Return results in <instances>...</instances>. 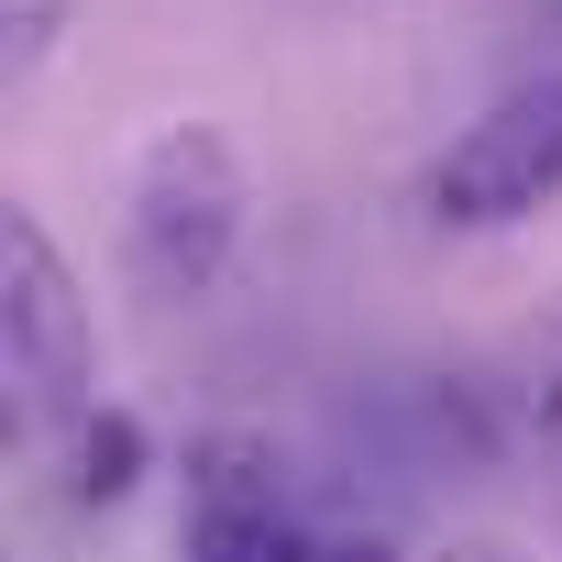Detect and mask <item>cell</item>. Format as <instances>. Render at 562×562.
<instances>
[{
	"label": "cell",
	"mask_w": 562,
	"mask_h": 562,
	"mask_svg": "<svg viewBox=\"0 0 562 562\" xmlns=\"http://www.w3.org/2000/svg\"><path fill=\"white\" fill-rule=\"evenodd\" d=\"M562 199V78L507 89L496 111H474L452 133V155L430 166V221L441 232H507L529 210Z\"/></svg>",
	"instance_id": "cell-2"
},
{
	"label": "cell",
	"mask_w": 562,
	"mask_h": 562,
	"mask_svg": "<svg viewBox=\"0 0 562 562\" xmlns=\"http://www.w3.org/2000/svg\"><path fill=\"white\" fill-rule=\"evenodd\" d=\"M321 562H397L386 540H321Z\"/></svg>",
	"instance_id": "cell-7"
},
{
	"label": "cell",
	"mask_w": 562,
	"mask_h": 562,
	"mask_svg": "<svg viewBox=\"0 0 562 562\" xmlns=\"http://www.w3.org/2000/svg\"><path fill=\"white\" fill-rule=\"evenodd\" d=\"M188 562H321L288 496H188Z\"/></svg>",
	"instance_id": "cell-4"
},
{
	"label": "cell",
	"mask_w": 562,
	"mask_h": 562,
	"mask_svg": "<svg viewBox=\"0 0 562 562\" xmlns=\"http://www.w3.org/2000/svg\"><path fill=\"white\" fill-rule=\"evenodd\" d=\"M56 23H67V0H12V67H34L56 45Z\"/></svg>",
	"instance_id": "cell-6"
},
{
	"label": "cell",
	"mask_w": 562,
	"mask_h": 562,
	"mask_svg": "<svg viewBox=\"0 0 562 562\" xmlns=\"http://www.w3.org/2000/svg\"><path fill=\"white\" fill-rule=\"evenodd\" d=\"M540 419H551V430H562V364H551V386H540Z\"/></svg>",
	"instance_id": "cell-8"
},
{
	"label": "cell",
	"mask_w": 562,
	"mask_h": 562,
	"mask_svg": "<svg viewBox=\"0 0 562 562\" xmlns=\"http://www.w3.org/2000/svg\"><path fill=\"white\" fill-rule=\"evenodd\" d=\"M144 463H155V441H144V419H133V408H89V419H78V496H89V507L133 496V485H144Z\"/></svg>",
	"instance_id": "cell-5"
},
{
	"label": "cell",
	"mask_w": 562,
	"mask_h": 562,
	"mask_svg": "<svg viewBox=\"0 0 562 562\" xmlns=\"http://www.w3.org/2000/svg\"><path fill=\"white\" fill-rule=\"evenodd\" d=\"M243 210H254V177H243V144L221 122H166L133 166V199H122V265L144 299H210L221 265L243 254Z\"/></svg>",
	"instance_id": "cell-1"
},
{
	"label": "cell",
	"mask_w": 562,
	"mask_h": 562,
	"mask_svg": "<svg viewBox=\"0 0 562 562\" xmlns=\"http://www.w3.org/2000/svg\"><path fill=\"white\" fill-rule=\"evenodd\" d=\"M0 331H12V375L45 419H89V299L34 210H12L0 232Z\"/></svg>",
	"instance_id": "cell-3"
}]
</instances>
